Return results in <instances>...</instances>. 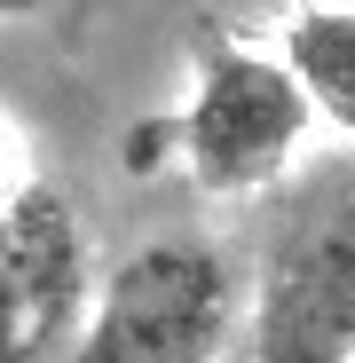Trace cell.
I'll return each mask as SVG.
<instances>
[{
  "label": "cell",
  "instance_id": "obj_6",
  "mask_svg": "<svg viewBox=\"0 0 355 363\" xmlns=\"http://www.w3.org/2000/svg\"><path fill=\"white\" fill-rule=\"evenodd\" d=\"M40 9V0H0V24H9V16H32Z\"/></svg>",
  "mask_w": 355,
  "mask_h": 363
},
{
  "label": "cell",
  "instance_id": "obj_4",
  "mask_svg": "<svg viewBox=\"0 0 355 363\" xmlns=\"http://www.w3.org/2000/svg\"><path fill=\"white\" fill-rule=\"evenodd\" d=\"M87 229L24 143H0V363H55L87 324Z\"/></svg>",
  "mask_w": 355,
  "mask_h": 363
},
{
  "label": "cell",
  "instance_id": "obj_2",
  "mask_svg": "<svg viewBox=\"0 0 355 363\" xmlns=\"http://www.w3.org/2000/svg\"><path fill=\"white\" fill-rule=\"evenodd\" d=\"M308 95L300 79L284 72V55L237 40V32H205L198 40V87L190 103L166 118L158 135L142 143H174L182 174L198 182L205 198H253V190H276L292 150L308 135Z\"/></svg>",
  "mask_w": 355,
  "mask_h": 363
},
{
  "label": "cell",
  "instance_id": "obj_1",
  "mask_svg": "<svg viewBox=\"0 0 355 363\" xmlns=\"http://www.w3.org/2000/svg\"><path fill=\"white\" fill-rule=\"evenodd\" d=\"M253 363H355V150L276 190L253 292Z\"/></svg>",
  "mask_w": 355,
  "mask_h": 363
},
{
  "label": "cell",
  "instance_id": "obj_3",
  "mask_svg": "<svg viewBox=\"0 0 355 363\" xmlns=\"http://www.w3.org/2000/svg\"><path fill=\"white\" fill-rule=\"evenodd\" d=\"M237 340V277L205 237H150L87 300L64 363H221Z\"/></svg>",
  "mask_w": 355,
  "mask_h": 363
},
{
  "label": "cell",
  "instance_id": "obj_5",
  "mask_svg": "<svg viewBox=\"0 0 355 363\" xmlns=\"http://www.w3.org/2000/svg\"><path fill=\"white\" fill-rule=\"evenodd\" d=\"M284 72L300 79L308 111H324L339 135H355V9H300L284 24Z\"/></svg>",
  "mask_w": 355,
  "mask_h": 363
}]
</instances>
